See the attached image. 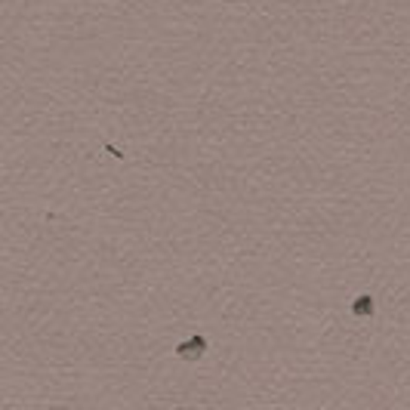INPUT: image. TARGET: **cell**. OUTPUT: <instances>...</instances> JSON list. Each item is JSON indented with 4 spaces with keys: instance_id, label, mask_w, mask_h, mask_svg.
I'll return each mask as SVG.
<instances>
[{
    "instance_id": "1",
    "label": "cell",
    "mask_w": 410,
    "mask_h": 410,
    "mask_svg": "<svg viewBox=\"0 0 410 410\" xmlns=\"http://www.w3.org/2000/svg\"><path fill=\"white\" fill-rule=\"evenodd\" d=\"M204 352H207V340H204V336H191V340L176 346V355H179L182 361H197Z\"/></svg>"
},
{
    "instance_id": "2",
    "label": "cell",
    "mask_w": 410,
    "mask_h": 410,
    "mask_svg": "<svg viewBox=\"0 0 410 410\" xmlns=\"http://www.w3.org/2000/svg\"><path fill=\"white\" fill-rule=\"evenodd\" d=\"M352 315L355 318H370V315H373V300H370V293L358 296V300L352 302Z\"/></svg>"
}]
</instances>
